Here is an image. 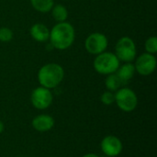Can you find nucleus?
Returning <instances> with one entry per match:
<instances>
[{"mask_svg": "<svg viewBox=\"0 0 157 157\" xmlns=\"http://www.w3.org/2000/svg\"><path fill=\"white\" fill-rule=\"evenodd\" d=\"M75 40V30L74 26L67 22H58L50 30V44L52 48L64 51L70 48Z\"/></svg>", "mask_w": 157, "mask_h": 157, "instance_id": "f257e3e1", "label": "nucleus"}, {"mask_svg": "<svg viewBox=\"0 0 157 157\" xmlns=\"http://www.w3.org/2000/svg\"><path fill=\"white\" fill-rule=\"evenodd\" d=\"M64 77L63 66L56 63H49L42 65L38 72V81L40 86L48 89L57 87Z\"/></svg>", "mask_w": 157, "mask_h": 157, "instance_id": "f03ea898", "label": "nucleus"}, {"mask_svg": "<svg viewBox=\"0 0 157 157\" xmlns=\"http://www.w3.org/2000/svg\"><path fill=\"white\" fill-rule=\"evenodd\" d=\"M120 65V60L117 58L115 53L110 52H104L96 55L93 62L95 71L103 75L116 73Z\"/></svg>", "mask_w": 157, "mask_h": 157, "instance_id": "7ed1b4c3", "label": "nucleus"}, {"mask_svg": "<svg viewBox=\"0 0 157 157\" xmlns=\"http://www.w3.org/2000/svg\"><path fill=\"white\" fill-rule=\"evenodd\" d=\"M115 55L123 63H132L137 55V49L134 40L128 36L119 39L115 45Z\"/></svg>", "mask_w": 157, "mask_h": 157, "instance_id": "20e7f679", "label": "nucleus"}, {"mask_svg": "<svg viewBox=\"0 0 157 157\" xmlns=\"http://www.w3.org/2000/svg\"><path fill=\"white\" fill-rule=\"evenodd\" d=\"M115 102L119 109L125 112L133 111L138 104V98L135 92L128 87H122L115 93Z\"/></svg>", "mask_w": 157, "mask_h": 157, "instance_id": "39448f33", "label": "nucleus"}, {"mask_svg": "<svg viewBox=\"0 0 157 157\" xmlns=\"http://www.w3.org/2000/svg\"><path fill=\"white\" fill-rule=\"evenodd\" d=\"M109 46V40L107 36L101 32H93L89 34L85 41V48L86 52L92 55H98L106 52Z\"/></svg>", "mask_w": 157, "mask_h": 157, "instance_id": "423d86ee", "label": "nucleus"}, {"mask_svg": "<svg viewBox=\"0 0 157 157\" xmlns=\"http://www.w3.org/2000/svg\"><path fill=\"white\" fill-rule=\"evenodd\" d=\"M135 71L143 76H148L152 75L156 69L157 61L155 55L144 52L139 57L135 58Z\"/></svg>", "mask_w": 157, "mask_h": 157, "instance_id": "0eeeda50", "label": "nucleus"}, {"mask_svg": "<svg viewBox=\"0 0 157 157\" xmlns=\"http://www.w3.org/2000/svg\"><path fill=\"white\" fill-rule=\"evenodd\" d=\"M53 100L52 93L51 89L45 88L43 86L36 87L30 96V101L33 107L37 109H48Z\"/></svg>", "mask_w": 157, "mask_h": 157, "instance_id": "6e6552de", "label": "nucleus"}, {"mask_svg": "<svg viewBox=\"0 0 157 157\" xmlns=\"http://www.w3.org/2000/svg\"><path fill=\"white\" fill-rule=\"evenodd\" d=\"M102 152L109 157L118 156L122 152V143L121 141L113 135L106 136L101 142Z\"/></svg>", "mask_w": 157, "mask_h": 157, "instance_id": "1a4fd4ad", "label": "nucleus"}, {"mask_svg": "<svg viewBox=\"0 0 157 157\" xmlns=\"http://www.w3.org/2000/svg\"><path fill=\"white\" fill-rule=\"evenodd\" d=\"M54 126V119L47 114H41L35 117L32 121V127L40 132H45L52 130Z\"/></svg>", "mask_w": 157, "mask_h": 157, "instance_id": "9d476101", "label": "nucleus"}, {"mask_svg": "<svg viewBox=\"0 0 157 157\" xmlns=\"http://www.w3.org/2000/svg\"><path fill=\"white\" fill-rule=\"evenodd\" d=\"M29 34L33 40L38 42H45L49 40L50 29L43 23H35L29 29Z\"/></svg>", "mask_w": 157, "mask_h": 157, "instance_id": "9b49d317", "label": "nucleus"}, {"mask_svg": "<svg viewBox=\"0 0 157 157\" xmlns=\"http://www.w3.org/2000/svg\"><path fill=\"white\" fill-rule=\"evenodd\" d=\"M135 67L132 63H125L122 65H120L116 71V75L121 79L122 84L128 83L135 74Z\"/></svg>", "mask_w": 157, "mask_h": 157, "instance_id": "f8f14e48", "label": "nucleus"}, {"mask_svg": "<svg viewBox=\"0 0 157 157\" xmlns=\"http://www.w3.org/2000/svg\"><path fill=\"white\" fill-rule=\"evenodd\" d=\"M52 16L53 19L58 22H64L68 17V10L65 6L62 4H58L52 6Z\"/></svg>", "mask_w": 157, "mask_h": 157, "instance_id": "ddd939ff", "label": "nucleus"}, {"mask_svg": "<svg viewBox=\"0 0 157 157\" xmlns=\"http://www.w3.org/2000/svg\"><path fill=\"white\" fill-rule=\"evenodd\" d=\"M30 4L36 11L40 13L50 12L54 6L53 0H30Z\"/></svg>", "mask_w": 157, "mask_h": 157, "instance_id": "4468645a", "label": "nucleus"}, {"mask_svg": "<svg viewBox=\"0 0 157 157\" xmlns=\"http://www.w3.org/2000/svg\"><path fill=\"white\" fill-rule=\"evenodd\" d=\"M105 85L109 91L116 92L117 90L121 88V85L123 84L121 83V79L118 77L116 73H114V74H110L107 75V78L105 80Z\"/></svg>", "mask_w": 157, "mask_h": 157, "instance_id": "2eb2a0df", "label": "nucleus"}, {"mask_svg": "<svg viewBox=\"0 0 157 157\" xmlns=\"http://www.w3.org/2000/svg\"><path fill=\"white\" fill-rule=\"evenodd\" d=\"M144 48L147 53L155 54L157 52V38L155 36L149 37L144 43Z\"/></svg>", "mask_w": 157, "mask_h": 157, "instance_id": "dca6fc26", "label": "nucleus"}, {"mask_svg": "<svg viewBox=\"0 0 157 157\" xmlns=\"http://www.w3.org/2000/svg\"><path fill=\"white\" fill-rule=\"evenodd\" d=\"M13 31L7 27L0 28V41L1 42H8L13 39Z\"/></svg>", "mask_w": 157, "mask_h": 157, "instance_id": "f3484780", "label": "nucleus"}, {"mask_svg": "<svg viewBox=\"0 0 157 157\" xmlns=\"http://www.w3.org/2000/svg\"><path fill=\"white\" fill-rule=\"evenodd\" d=\"M100 100L104 105L109 106L111 104H113L115 102V94L111 91H105L101 97H100Z\"/></svg>", "mask_w": 157, "mask_h": 157, "instance_id": "a211bd4d", "label": "nucleus"}, {"mask_svg": "<svg viewBox=\"0 0 157 157\" xmlns=\"http://www.w3.org/2000/svg\"><path fill=\"white\" fill-rule=\"evenodd\" d=\"M83 157H99L98 155L96 154H87V155H85Z\"/></svg>", "mask_w": 157, "mask_h": 157, "instance_id": "6ab92c4d", "label": "nucleus"}, {"mask_svg": "<svg viewBox=\"0 0 157 157\" xmlns=\"http://www.w3.org/2000/svg\"><path fill=\"white\" fill-rule=\"evenodd\" d=\"M3 131H4V124H3V122L0 121V133H2Z\"/></svg>", "mask_w": 157, "mask_h": 157, "instance_id": "aec40b11", "label": "nucleus"}, {"mask_svg": "<svg viewBox=\"0 0 157 157\" xmlns=\"http://www.w3.org/2000/svg\"><path fill=\"white\" fill-rule=\"evenodd\" d=\"M52 157H55V156H52Z\"/></svg>", "mask_w": 157, "mask_h": 157, "instance_id": "412c9836", "label": "nucleus"}]
</instances>
